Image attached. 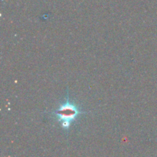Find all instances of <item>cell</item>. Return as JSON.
<instances>
[{"instance_id": "6da1fadb", "label": "cell", "mask_w": 157, "mask_h": 157, "mask_svg": "<svg viewBox=\"0 0 157 157\" xmlns=\"http://www.w3.org/2000/svg\"><path fill=\"white\" fill-rule=\"evenodd\" d=\"M81 113H85V112L80 110L75 104L69 101L68 98H67L65 102L61 104L59 107L53 112V115L61 123V127L64 130L69 129L72 122L76 121L78 116Z\"/></svg>"}]
</instances>
